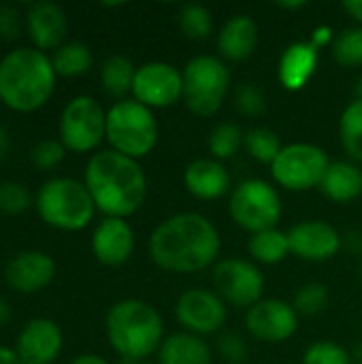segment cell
I'll return each mask as SVG.
<instances>
[{
  "instance_id": "20",
  "label": "cell",
  "mask_w": 362,
  "mask_h": 364,
  "mask_svg": "<svg viewBox=\"0 0 362 364\" xmlns=\"http://www.w3.org/2000/svg\"><path fill=\"white\" fill-rule=\"evenodd\" d=\"M186 190L201 200L222 198L230 188V175L226 166L215 158H198L183 171Z\"/></svg>"
},
{
  "instance_id": "50",
  "label": "cell",
  "mask_w": 362,
  "mask_h": 364,
  "mask_svg": "<svg viewBox=\"0 0 362 364\" xmlns=\"http://www.w3.org/2000/svg\"><path fill=\"white\" fill-rule=\"evenodd\" d=\"M361 279H362V262H361Z\"/></svg>"
},
{
  "instance_id": "39",
  "label": "cell",
  "mask_w": 362,
  "mask_h": 364,
  "mask_svg": "<svg viewBox=\"0 0 362 364\" xmlns=\"http://www.w3.org/2000/svg\"><path fill=\"white\" fill-rule=\"evenodd\" d=\"M23 30V17L17 6L2 2L0 4V38L13 41L21 34Z\"/></svg>"
},
{
  "instance_id": "32",
  "label": "cell",
  "mask_w": 362,
  "mask_h": 364,
  "mask_svg": "<svg viewBox=\"0 0 362 364\" xmlns=\"http://www.w3.org/2000/svg\"><path fill=\"white\" fill-rule=\"evenodd\" d=\"M179 28L190 41H207L213 30V17L203 4H186L179 11Z\"/></svg>"
},
{
  "instance_id": "7",
  "label": "cell",
  "mask_w": 362,
  "mask_h": 364,
  "mask_svg": "<svg viewBox=\"0 0 362 364\" xmlns=\"http://www.w3.org/2000/svg\"><path fill=\"white\" fill-rule=\"evenodd\" d=\"M181 77V100L186 102V107L201 117L215 115L230 87V73L224 60L215 55H196L183 66Z\"/></svg>"
},
{
  "instance_id": "1",
  "label": "cell",
  "mask_w": 362,
  "mask_h": 364,
  "mask_svg": "<svg viewBox=\"0 0 362 364\" xmlns=\"http://www.w3.org/2000/svg\"><path fill=\"white\" fill-rule=\"evenodd\" d=\"M220 232L201 213H177L149 237V258L169 273H198L220 256Z\"/></svg>"
},
{
  "instance_id": "6",
  "label": "cell",
  "mask_w": 362,
  "mask_h": 364,
  "mask_svg": "<svg viewBox=\"0 0 362 364\" xmlns=\"http://www.w3.org/2000/svg\"><path fill=\"white\" fill-rule=\"evenodd\" d=\"M107 141L111 149L128 156L132 160H141L158 143V122L154 111L134 98L117 100L107 111Z\"/></svg>"
},
{
  "instance_id": "13",
  "label": "cell",
  "mask_w": 362,
  "mask_h": 364,
  "mask_svg": "<svg viewBox=\"0 0 362 364\" xmlns=\"http://www.w3.org/2000/svg\"><path fill=\"white\" fill-rule=\"evenodd\" d=\"M177 322L186 328V333L205 337L220 333L226 322V307L218 292L209 290H186L175 305Z\"/></svg>"
},
{
  "instance_id": "38",
  "label": "cell",
  "mask_w": 362,
  "mask_h": 364,
  "mask_svg": "<svg viewBox=\"0 0 362 364\" xmlns=\"http://www.w3.org/2000/svg\"><path fill=\"white\" fill-rule=\"evenodd\" d=\"M218 352L220 356L230 364H243L250 358V348L245 339L237 333H224L218 339Z\"/></svg>"
},
{
  "instance_id": "48",
  "label": "cell",
  "mask_w": 362,
  "mask_h": 364,
  "mask_svg": "<svg viewBox=\"0 0 362 364\" xmlns=\"http://www.w3.org/2000/svg\"><path fill=\"white\" fill-rule=\"evenodd\" d=\"M352 363L362 364V341L354 348V354H352Z\"/></svg>"
},
{
  "instance_id": "41",
  "label": "cell",
  "mask_w": 362,
  "mask_h": 364,
  "mask_svg": "<svg viewBox=\"0 0 362 364\" xmlns=\"http://www.w3.org/2000/svg\"><path fill=\"white\" fill-rule=\"evenodd\" d=\"M344 11L362 26V0H344Z\"/></svg>"
},
{
  "instance_id": "17",
  "label": "cell",
  "mask_w": 362,
  "mask_h": 364,
  "mask_svg": "<svg viewBox=\"0 0 362 364\" xmlns=\"http://www.w3.org/2000/svg\"><path fill=\"white\" fill-rule=\"evenodd\" d=\"M55 277V262L41 250L19 252L6 264L4 279L11 290L19 294H36L45 290Z\"/></svg>"
},
{
  "instance_id": "42",
  "label": "cell",
  "mask_w": 362,
  "mask_h": 364,
  "mask_svg": "<svg viewBox=\"0 0 362 364\" xmlns=\"http://www.w3.org/2000/svg\"><path fill=\"white\" fill-rule=\"evenodd\" d=\"M344 245H348L354 254H361L362 252V235L361 232H350L344 237Z\"/></svg>"
},
{
  "instance_id": "15",
  "label": "cell",
  "mask_w": 362,
  "mask_h": 364,
  "mask_svg": "<svg viewBox=\"0 0 362 364\" xmlns=\"http://www.w3.org/2000/svg\"><path fill=\"white\" fill-rule=\"evenodd\" d=\"M290 254L307 262H324L339 254L344 237L335 226L322 220H305L288 230Z\"/></svg>"
},
{
  "instance_id": "5",
  "label": "cell",
  "mask_w": 362,
  "mask_h": 364,
  "mask_svg": "<svg viewBox=\"0 0 362 364\" xmlns=\"http://www.w3.org/2000/svg\"><path fill=\"white\" fill-rule=\"evenodd\" d=\"M34 207L38 218L58 230H83L96 213V205L83 181L70 177H53L45 181L36 196Z\"/></svg>"
},
{
  "instance_id": "9",
  "label": "cell",
  "mask_w": 362,
  "mask_h": 364,
  "mask_svg": "<svg viewBox=\"0 0 362 364\" xmlns=\"http://www.w3.org/2000/svg\"><path fill=\"white\" fill-rule=\"evenodd\" d=\"M107 139V111L92 96H75L60 115V141L68 151H94Z\"/></svg>"
},
{
  "instance_id": "24",
  "label": "cell",
  "mask_w": 362,
  "mask_h": 364,
  "mask_svg": "<svg viewBox=\"0 0 362 364\" xmlns=\"http://www.w3.org/2000/svg\"><path fill=\"white\" fill-rule=\"evenodd\" d=\"M320 190L335 203H352L362 194V171L352 160L331 162Z\"/></svg>"
},
{
  "instance_id": "11",
  "label": "cell",
  "mask_w": 362,
  "mask_h": 364,
  "mask_svg": "<svg viewBox=\"0 0 362 364\" xmlns=\"http://www.w3.org/2000/svg\"><path fill=\"white\" fill-rule=\"evenodd\" d=\"M213 286L224 303L250 309L262 301L265 277L254 262L241 258H226L213 269Z\"/></svg>"
},
{
  "instance_id": "33",
  "label": "cell",
  "mask_w": 362,
  "mask_h": 364,
  "mask_svg": "<svg viewBox=\"0 0 362 364\" xmlns=\"http://www.w3.org/2000/svg\"><path fill=\"white\" fill-rule=\"evenodd\" d=\"M329 305V288L324 284H305L297 290L292 307L299 316L312 318L326 309Z\"/></svg>"
},
{
  "instance_id": "47",
  "label": "cell",
  "mask_w": 362,
  "mask_h": 364,
  "mask_svg": "<svg viewBox=\"0 0 362 364\" xmlns=\"http://www.w3.org/2000/svg\"><path fill=\"white\" fill-rule=\"evenodd\" d=\"M6 151H9V134H6V130L0 126V160L6 156Z\"/></svg>"
},
{
  "instance_id": "44",
  "label": "cell",
  "mask_w": 362,
  "mask_h": 364,
  "mask_svg": "<svg viewBox=\"0 0 362 364\" xmlns=\"http://www.w3.org/2000/svg\"><path fill=\"white\" fill-rule=\"evenodd\" d=\"M70 364H109L105 358L96 356V354H83L79 358H75Z\"/></svg>"
},
{
  "instance_id": "10",
  "label": "cell",
  "mask_w": 362,
  "mask_h": 364,
  "mask_svg": "<svg viewBox=\"0 0 362 364\" xmlns=\"http://www.w3.org/2000/svg\"><path fill=\"white\" fill-rule=\"evenodd\" d=\"M329 166L331 160L322 147L312 143H292L284 145L280 156L273 160L271 175L282 188L292 192H305L322 186Z\"/></svg>"
},
{
  "instance_id": "8",
  "label": "cell",
  "mask_w": 362,
  "mask_h": 364,
  "mask_svg": "<svg viewBox=\"0 0 362 364\" xmlns=\"http://www.w3.org/2000/svg\"><path fill=\"white\" fill-rule=\"evenodd\" d=\"M228 209L239 228L256 235L277 228L282 218V198L269 181L245 179L233 190Z\"/></svg>"
},
{
  "instance_id": "31",
  "label": "cell",
  "mask_w": 362,
  "mask_h": 364,
  "mask_svg": "<svg viewBox=\"0 0 362 364\" xmlns=\"http://www.w3.org/2000/svg\"><path fill=\"white\" fill-rule=\"evenodd\" d=\"M333 58L346 68L362 66V26L346 28L333 41Z\"/></svg>"
},
{
  "instance_id": "29",
  "label": "cell",
  "mask_w": 362,
  "mask_h": 364,
  "mask_svg": "<svg viewBox=\"0 0 362 364\" xmlns=\"http://www.w3.org/2000/svg\"><path fill=\"white\" fill-rule=\"evenodd\" d=\"M245 143V132L237 126V124H233V122H224V124H218L213 130H211V134H209V151H211V156L215 158V160H228V158H233L237 151H239V147Z\"/></svg>"
},
{
  "instance_id": "49",
  "label": "cell",
  "mask_w": 362,
  "mask_h": 364,
  "mask_svg": "<svg viewBox=\"0 0 362 364\" xmlns=\"http://www.w3.org/2000/svg\"><path fill=\"white\" fill-rule=\"evenodd\" d=\"M119 364H151L149 360H122Z\"/></svg>"
},
{
  "instance_id": "37",
  "label": "cell",
  "mask_w": 362,
  "mask_h": 364,
  "mask_svg": "<svg viewBox=\"0 0 362 364\" xmlns=\"http://www.w3.org/2000/svg\"><path fill=\"white\" fill-rule=\"evenodd\" d=\"M235 107L243 115L256 117V115H262L265 113V109H267V96H265V92L256 83L245 81L235 92Z\"/></svg>"
},
{
  "instance_id": "19",
  "label": "cell",
  "mask_w": 362,
  "mask_h": 364,
  "mask_svg": "<svg viewBox=\"0 0 362 364\" xmlns=\"http://www.w3.org/2000/svg\"><path fill=\"white\" fill-rule=\"evenodd\" d=\"M26 26H28V34H30L34 47L41 51L62 47L66 32H68V21H66L64 9L51 0L32 2L28 6Z\"/></svg>"
},
{
  "instance_id": "2",
  "label": "cell",
  "mask_w": 362,
  "mask_h": 364,
  "mask_svg": "<svg viewBox=\"0 0 362 364\" xmlns=\"http://www.w3.org/2000/svg\"><path fill=\"white\" fill-rule=\"evenodd\" d=\"M83 183L105 218L126 220L141 209L147 196V177L139 160L113 149L98 151L87 160Z\"/></svg>"
},
{
  "instance_id": "23",
  "label": "cell",
  "mask_w": 362,
  "mask_h": 364,
  "mask_svg": "<svg viewBox=\"0 0 362 364\" xmlns=\"http://www.w3.org/2000/svg\"><path fill=\"white\" fill-rule=\"evenodd\" d=\"M213 354L207 341L192 333H175L169 335L160 350L158 364H211Z\"/></svg>"
},
{
  "instance_id": "18",
  "label": "cell",
  "mask_w": 362,
  "mask_h": 364,
  "mask_svg": "<svg viewBox=\"0 0 362 364\" xmlns=\"http://www.w3.org/2000/svg\"><path fill=\"white\" fill-rule=\"evenodd\" d=\"M92 252L105 267H122L134 252V232L126 220L105 218L92 232Z\"/></svg>"
},
{
  "instance_id": "43",
  "label": "cell",
  "mask_w": 362,
  "mask_h": 364,
  "mask_svg": "<svg viewBox=\"0 0 362 364\" xmlns=\"http://www.w3.org/2000/svg\"><path fill=\"white\" fill-rule=\"evenodd\" d=\"M0 364H23V363L19 360V356H17V352H15V350L0 346Z\"/></svg>"
},
{
  "instance_id": "21",
  "label": "cell",
  "mask_w": 362,
  "mask_h": 364,
  "mask_svg": "<svg viewBox=\"0 0 362 364\" xmlns=\"http://www.w3.org/2000/svg\"><path fill=\"white\" fill-rule=\"evenodd\" d=\"M320 62V49L314 47L309 41H299L286 47V51L280 58V83L290 90V92H299L303 90L309 79L316 75Z\"/></svg>"
},
{
  "instance_id": "40",
  "label": "cell",
  "mask_w": 362,
  "mask_h": 364,
  "mask_svg": "<svg viewBox=\"0 0 362 364\" xmlns=\"http://www.w3.org/2000/svg\"><path fill=\"white\" fill-rule=\"evenodd\" d=\"M335 41V36H333V30L329 28V26H322V28H318L314 34H312V38H309V43L314 45V47H324L326 43H333Z\"/></svg>"
},
{
  "instance_id": "45",
  "label": "cell",
  "mask_w": 362,
  "mask_h": 364,
  "mask_svg": "<svg viewBox=\"0 0 362 364\" xmlns=\"http://www.w3.org/2000/svg\"><path fill=\"white\" fill-rule=\"evenodd\" d=\"M9 318H11V307H9V303L0 296V328L9 322Z\"/></svg>"
},
{
  "instance_id": "4",
  "label": "cell",
  "mask_w": 362,
  "mask_h": 364,
  "mask_svg": "<svg viewBox=\"0 0 362 364\" xmlns=\"http://www.w3.org/2000/svg\"><path fill=\"white\" fill-rule=\"evenodd\" d=\"M105 331L122 360H147L164 341L162 316L156 307L139 299L115 303L107 314Z\"/></svg>"
},
{
  "instance_id": "46",
  "label": "cell",
  "mask_w": 362,
  "mask_h": 364,
  "mask_svg": "<svg viewBox=\"0 0 362 364\" xmlns=\"http://www.w3.org/2000/svg\"><path fill=\"white\" fill-rule=\"evenodd\" d=\"M277 6L288 9V11H297V9H305V6H307V2H305V0H292V2L280 0V2H277Z\"/></svg>"
},
{
  "instance_id": "22",
  "label": "cell",
  "mask_w": 362,
  "mask_h": 364,
  "mask_svg": "<svg viewBox=\"0 0 362 364\" xmlns=\"http://www.w3.org/2000/svg\"><path fill=\"white\" fill-rule=\"evenodd\" d=\"M258 38V23L250 15H233L218 32V51L230 62H241L256 51Z\"/></svg>"
},
{
  "instance_id": "30",
  "label": "cell",
  "mask_w": 362,
  "mask_h": 364,
  "mask_svg": "<svg viewBox=\"0 0 362 364\" xmlns=\"http://www.w3.org/2000/svg\"><path fill=\"white\" fill-rule=\"evenodd\" d=\"M245 149L250 151V156L262 164H273V160L280 156L282 151V141L280 136L271 130V128H252L250 132H245Z\"/></svg>"
},
{
  "instance_id": "12",
  "label": "cell",
  "mask_w": 362,
  "mask_h": 364,
  "mask_svg": "<svg viewBox=\"0 0 362 364\" xmlns=\"http://www.w3.org/2000/svg\"><path fill=\"white\" fill-rule=\"evenodd\" d=\"M132 96L147 109L173 107L183 96V77L169 62H147L137 68Z\"/></svg>"
},
{
  "instance_id": "3",
  "label": "cell",
  "mask_w": 362,
  "mask_h": 364,
  "mask_svg": "<svg viewBox=\"0 0 362 364\" xmlns=\"http://www.w3.org/2000/svg\"><path fill=\"white\" fill-rule=\"evenodd\" d=\"M55 77L45 51L17 47L0 60V100L17 113H32L49 102Z\"/></svg>"
},
{
  "instance_id": "36",
  "label": "cell",
  "mask_w": 362,
  "mask_h": 364,
  "mask_svg": "<svg viewBox=\"0 0 362 364\" xmlns=\"http://www.w3.org/2000/svg\"><path fill=\"white\" fill-rule=\"evenodd\" d=\"M66 151H68V149L62 145V141L45 139V141H38V143L32 147L30 160H32V164H34L38 171H53L55 166L62 164Z\"/></svg>"
},
{
  "instance_id": "14",
  "label": "cell",
  "mask_w": 362,
  "mask_h": 364,
  "mask_svg": "<svg viewBox=\"0 0 362 364\" xmlns=\"http://www.w3.org/2000/svg\"><path fill=\"white\" fill-rule=\"evenodd\" d=\"M245 326L250 335L265 343H284L299 328V314L280 299H262L247 309Z\"/></svg>"
},
{
  "instance_id": "26",
  "label": "cell",
  "mask_w": 362,
  "mask_h": 364,
  "mask_svg": "<svg viewBox=\"0 0 362 364\" xmlns=\"http://www.w3.org/2000/svg\"><path fill=\"white\" fill-rule=\"evenodd\" d=\"M247 250H250V256L260 264H280L282 260H286L290 256L288 232H284L280 228L256 232L250 237Z\"/></svg>"
},
{
  "instance_id": "34",
  "label": "cell",
  "mask_w": 362,
  "mask_h": 364,
  "mask_svg": "<svg viewBox=\"0 0 362 364\" xmlns=\"http://www.w3.org/2000/svg\"><path fill=\"white\" fill-rule=\"evenodd\" d=\"M32 205L30 190L19 181H2L0 183V213L2 215H19Z\"/></svg>"
},
{
  "instance_id": "51",
  "label": "cell",
  "mask_w": 362,
  "mask_h": 364,
  "mask_svg": "<svg viewBox=\"0 0 362 364\" xmlns=\"http://www.w3.org/2000/svg\"><path fill=\"white\" fill-rule=\"evenodd\" d=\"M0 102H2V100H0Z\"/></svg>"
},
{
  "instance_id": "25",
  "label": "cell",
  "mask_w": 362,
  "mask_h": 364,
  "mask_svg": "<svg viewBox=\"0 0 362 364\" xmlns=\"http://www.w3.org/2000/svg\"><path fill=\"white\" fill-rule=\"evenodd\" d=\"M134 75H137V66L130 62V58L119 53L109 55L100 66L102 90L117 100H126V94L132 92Z\"/></svg>"
},
{
  "instance_id": "16",
  "label": "cell",
  "mask_w": 362,
  "mask_h": 364,
  "mask_svg": "<svg viewBox=\"0 0 362 364\" xmlns=\"http://www.w3.org/2000/svg\"><path fill=\"white\" fill-rule=\"evenodd\" d=\"M62 346L60 326L49 318H34L21 328L15 352L23 364H53L62 354Z\"/></svg>"
},
{
  "instance_id": "35",
  "label": "cell",
  "mask_w": 362,
  "mask_h": 364,
  "mask_svg": "<svg viewBox=\"0 0 362 364\" xmlns=\"http://www.w3.org/2000/svg\"><path fill=\"white\" fill-rule=\"evenodd\" d=\"M303 364H354L348 350H344L335 341H316L312 343L305 354H303Z\"/></svg>"
},
{
  "instance_id": "28",
  "label": "cell",
  "mask_w": 362,
  "mask_h": 364,
  "mask_svg": "<svg viewBox=\"0 0 362 364\" xmlns=\"http://www.w3.org/2000/svg\"><path fill=\"white\" fill-rule=\"evenodd\" d=\"M339 139L352 162H362V98H354L339 117Z\"/></svg>"
},
{
  "instance_id": "27",
  "label": "cell",
  "mask_w": 362,
  "mask_h": 364,
  "mask_svg": "<svg viewBox=\"0 0 362 364\" xmlns=\"http://www.w3.org/2000/svg\"><path fill=\"white\" fill-rule=\"evenodd\" d=\"M51 64H53L55 75L79 77V75H85L92 68L94 55H92V49L85 43L73 41V43H64L62 47H58L53 51Z\"/></svg>"
}]
</instances>
